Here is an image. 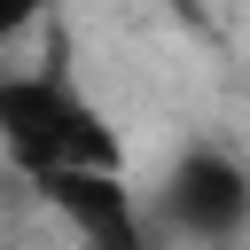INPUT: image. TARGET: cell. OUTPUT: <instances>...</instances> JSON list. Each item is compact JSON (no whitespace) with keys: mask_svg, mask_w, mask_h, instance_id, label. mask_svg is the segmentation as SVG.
I'll use <instances>...</instances> for the list:
<instances>
[{"mask_svg":"<svg viewBox=\"0 0 250 250\" xmlns=\"http://www.w3.org/2000/svg\"><path fill=\"white\" fill-rule=\"evenodd\" d=\"M0 250H31V242H0Z\"/></svg>","mask_w":250,"mask_h":250,"instance_id":"277c9868","label":"cell"},{"mask_svg":"<svg viewBox=\"0 0 250 250\" xmlns=\"http://www.w3.org/2000/svg\"><path fill=\"white\" fill-rule=\"evenodd\" d=\"M47 16V0H0V55L8 47H23V31Z\"/></svg>","mask_w":250,"mask_h":250,"instance_id":"3957f363","label":"cell"},{"mask_svg":"<svg viewBox=\"0 0 250 250\" xmlns=\"http://www.w3.org/2000/svg\"><path fill=\"white\" fill-rule=\"evenodd\" d=\"M0 156L39 180L55 164H125V141L70 70H0Z\"/></svg>","mask_w":250,"mask_h":250,"instance_id":"6da1fadb","label":"cell"},{"mask_svg":"<svg viewBox=\"0 0 250 250\" xmlns=\"http://www.w3.org/2000/svg\"><path fill=\"white\" fill-rule=\"evenodd\" d=\"M148 219L156 234L172 242H195V250H227L250 234V164L219 141H195L164 164L156 195H148Z\"/></svg>","mask_w":250,"mask_h":250,"instance_id":"7a4b0ae2","label":"cell"}]
</instances>
